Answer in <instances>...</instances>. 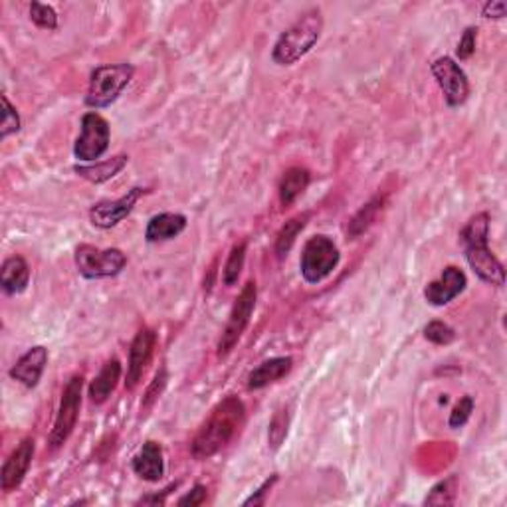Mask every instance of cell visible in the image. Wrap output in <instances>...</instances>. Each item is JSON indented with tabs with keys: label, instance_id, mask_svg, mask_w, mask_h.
I'll return each instance as SVG.
<instances>
[{
	"label": "cell",
	"instance_id": "6",
	"mask_svg": "<svg viewBox=\"0 0 507 507\" xmlns=\"http://www.w3.org/2000/svg\"><path fill=\"white\" fill-rule=\"evenodd\" d=\"M127 256L119 248H96L91 244H80L76 248V268L86 280L115 278L126 270Z\"/></svg>",
	"mask_w": 507,
	"mask_h": 507
},
{
	"label": "cell",
	"instance_id": "27",
	"mask_svg": "<svg viewBox=\"0 0 507 507\" xmlns=\"http://www.w3.org/2000/svg\"><path fill=\"white\" fill-rule=\"evenodd\" d=\"M288 426H289V411L286 406L273 414V419L270 420L268 426V444L272 450H278V448L284 444V440L288 436Z\"/></svg>",
	"mask_w": 507,
	"mask_h": 507
},
{
	"label": "cell",
	"instance_id": "16",
	"mask_svg": "<svg viewBox=\"0 0 507 507\" xmlns=\"http://www.w3.org/2000/svg\"><path fill=\"white\" fill-rule=\"evenodd\" d=\"M131 468L141 480L151 481V484L161 481L165 476V458L161 444L155 442V440H147V442L141 446V450L133 456Z\"/></svg>",
	"mask_w": 507,
	"mask_h": 507
},
{
	"label": "cell",
	"instance_id": "34",
	"mask_svg": "<svg viewBox=\"0 0 507 507\" xmlns=\"http://www.w3.org/2000/svg\"><path fill=\"white\" fill-rule=\"evenodd\" d=\"M276 481H278V473H272V476L264 481V484L256 489V492L248 497V500H244V505H265V502H268V495L272 492V488L276 486Z\"/></svg>",
	"mask_w": 507,
	"mask_h": 507
},
{
	"label": "cell",
	"instance_id": "18",
	"mask_svg": "<svg viewBox=\"0 0 507 507\" xmlns=\"http://www.w3.org/2000/svg\"><path fill=\"white\" fill-rule=\"evenodd\" d=\"M30 284V265L22 256L6 257L0 268V286L6 296H19L27 292Z\"/></svg>",
	"mask_w": 507,
	"mask_h": 507
},
{
	"label": "cell",
	"instance_id": "20",
	"mask_svg": "<svg viewBox=\"0 0 507 507\" xmlns=\"http://www.w3.org/2000/svg\"><path fill=\"white\" fill-rule=\"evenodd\" d=\"M119 379H121V363L113 357V359L104 365L102 371L97 373V377L91 380L88 390L89 401L94 404H104L107 398L113 395V390L118 388Z\"/></svg>",
	"mask_w": 507,
	"mask_h": 507
},
{
	"label": "cell",
	"instance_id": "4",
	"mask_svg": "<svg viewBox=\"0 0 507 507\" xmlns=\"http://www.w3.org/2000/svg\"><path fill=\"white\" fill-rule=\"evenodd\" d=\"M133 73H135V68L131 64L99 65L89 76L86 105L91 110H104L118 102L121 91L133 80Z\"/></svg>",
	"mask_w": 507,
	"mask_h": 507
},
{
	"label": "cell",
	"instance_id": "22",
	"mask_svg": "<svg viewBox=\"0 0 507 507\" xmlns=\"http://www.w3.org/2000/svg\"><path fill=\"white\" fill-rule=\"evenodd\" d=\"M310 181L311 174L303 167H289L281 174L278 187L281 206H284V209L286 206H292L297 198L305 193V188L310 187Z\"/></svg>",
	"mask_w": 507,
	"mask_h": 507
},
{
	"label": "cell",
	"instance_id": "36",
	"mask_svg": "<svg viewBox=\"0 0 507 507\" xmlns=\"http://www.w3.org/2000/svg\"><path fill=\"white\" fill-rule=\"evenodd\" d=\"M505 12H507V4L503 3V0H492V3H486L484 6H481V16H484V19L500 20L503 19Z\"/></svg>",
	"mask_w": 507,
	"mask_h": 507
},
{
	"label": "cell",
	"instance_id": "29",
	"mask_svg": "<svg viewBox=\"0 0 507 507\" xmlns=\"http://www.w3.org/2000/svg\"><path fill=\"white\" fill-rule=\"evenodd\" d=\"M30 19L36 24L38 28L44 30H56L58 28V14L52 6L42 3H32L30 4Z\"/></svg>",
	"mask_w": 507,
	"mask_h": 507
},
{
	"label": "cell",
	"instance_id": "33",
	"mask_svg": "<svg viewBox=\"0 0 507 507\" xmlns=\"http://www.w3.org/2000/svg\"><path fill=\"white\" fill-rule=\"evenodd\" d=\"M476 44H478V28L468 27L464 30L458 48H456V56H458L460 60H470V58L476 54Z\"/></svg>",
	"mask_w": 507,
	"mask_h": 507
},
{
	"label": "cell",
	"instance_id": "31",
	"mask_svg": "<svg viewBox=\"0 0 507 507\" xmlns=\"http://www.w3.org/2000/svg\"><path fill=\"white\" fill-rule=\"evenodd\" d=\"M167 380H169L167 367H161L159 371H157V375L151 380V385H149V388L145 390L143 403H141V411H149L157 401H159V396L163 395L165 387H167Z\"/></svg>",
	"mask_w": 507,
	"mask_h": 507
},
{
	"label": "cell",
	"instance_id": "17",
	"mask_svg": "<svg viewBox=\"0 0 507 507\" xmlns=\"http://www.w3.org/2000/svg\"><path fill=\"white\" fill-rule=\"evenodd\" d=\"M188 220L185 214H179V212L155 214L145 228L147 242H151V244L167 242V240L177 238L182 234V232H185Z\"/></svg>",
	"mask_w": 507,
	"mask_h": 507
},
{
	"label": "cell",
	"instance_id": "7",
	"mask_svg": "<svg viewBox=\"0 0 507 507\" xmlns=\"http://www.w3.org/2000/svg\"><path fill=\"white\" fill-rule=\"evenodd\" d=\"M256 299H257L256 281L254 280L246 281L242 292H240L238 297L234 299V305H232V310H230L227 327H224L222 337L219 341V349H216V353H219L220 359L228 357L232 353V349L238 345L240 337H242L248 323H250L252 319V313L256 310Z\"/></svg>",
	"mask_w": 507,
	"mask_h": 507
},
{
	"label": "cell",
	"instance_id": "23",
	"mask_svg": "<svg viewBox=\"0 0 507 507\" xmlns=\"http://www.w3.org/2000/svg\"><path fill=\"white\" fill-rule=\"evenodd\" d=\"M382 204H385V198H380V196L373 198V201L365 204L363 209L353 216L351 222H349V228H347L349 236L359 238L361 234H365V232L373 227V222L377 220V216L382 211Z\"/></svg>",
	"mask_w": 507,
	"mask_h": 507
},
{
	"label": "cell",
	"instance_id": "14",
	"mask_svg": "<svg viewBox=\"0 0 507 507\" xmlns=\"http://www.w3.org/2000/svg\"><path fill=\"white\" fill-rule=\"evenodd\" d=\"M465 286H468L465 273L460 268H456V265H446L442 273H440V278L430 281V284L424 288V297H426L430 305L442 307L454 302V299L464 292Z\"/></svg>",
	"mask_w": 507,
	"mask_h": 507
},
{
	"label": "cell",
	"instance_id": "1",
	"mask_svg": "<svg viewBox=\"0 0 507 507\" xmlns=\"http://www.w3.org/2000/svg\"><path fill=\"white\" fill-rule=\"evenodd\" d=\"M246 419V406L238 396H227L214 406L211 417L198 428L190 442V454L196 460H209L224 450L242 428Z\"/></svg>",
	"mask_w": 507,
	"mask_h": 507
},
{
	"label": "cell",
	"instance_id": "37",
	"mask_svg": "<svg viewBox=\"0 0 507 507\" xmlns=\"http://www.w3.org/2000/svg\"><path fill=\"white\" fill-rule=\"evenodd\" d=\"M173 489H177V484H171L169 488H165L161 494L141 497L139 503H147V505H165V503H167V495L173 492Z\"/></svg>",
	"mask_w": 507,
	"mask_h": 507
},
{
	"label": "cell",
	"instance_id": "12",
	"mask_svg": "<svg viewBox=\"0 0 507 507\" xmlns=\"http://www.w3.org/2000/svg\"><path fill=\"white\" fill-rule=\"evenodd\" d=\"M35 438H24L22 442L14 448L12 454L8 456V460L3 465V472H0V488H3V492L8 494L12 492V489L20 488L30 470L32 460H35Z\"/></svg>",
	"mask_w": 507,
	"mask_h": 507
},
{
	"label": "cell",
	"instance_id": "10",
	"mask_svg": "<svg viewBox=\"0 0 507 507\" xmlns=\"http://www.w3.org/2000/svg\"><path fill=\"white\" fill-rule=\"evenodd\" d=\"M430 72L440 89H442L448 105L460 107L462 104H465V99L470 96V81L454 58H438V60L430 64Z\"/></svg>",
	"mask_w": 507,
	"mask_h": 507
},
{
	"label": "cell",
	"instance_id": "13",
	"mask_svg": "<svg viewBox=\"0 0 507 507\" xmlns=\"http://www.w3.org/2000/svg\"><path fill=\"white\" fill-rule=\"evenodd\" d=\"M155 343H157V334L149 327L139 329L135 339L131 341L127 375H126V387L129 390L135 388L141 382V379H143V373L147 369V365L151 363V359H153Z\"/></svg>",
	"mask_w": 507,
	"mask_h": 507
},
{
	"label": "cell",
	"instance_id": "2",
	"mask_svg": "<svg viewBox=\"0 0 507 507\" xmlns=\"http://www.w3.org/2000/svg\"><path fill=\"white\" fill-rule=\"evenodd\" d=\"M489 240V214L478 212L465 222L460 232L465 262L484 284L502 288L505 284L503 264L497 260L488 246Z\"/></svg>",
	"mask_w": 507,
	"mask_h": 507
},
{
	"label": "cell",
	"instance_id": "24",
	"mask_svg": "<svg viewBox=\"0 0 507 507\" xmlns=\"http://www.w3.org/2000/svg\"><path fill=\"white\" fill-rule=\"evenodd\" d=\"M307 220H310V212L297 214L294 219H289L284 227L280 228L278 236H276V254L278 257L288 256V252L292 250V246L296 244V238L299 236V232L305 228Z\"/></svg>",
	"mask_w": 507,
	"mask_h": 507
},
{
	"label": "cell",
	"instance_id": "30",
	"mask_svg": "<svg viewBox=\"0 0 507 507\" xmlns=\"http://www.w3.org/2000/svg\"><path fill=\"white\" fill-rule=\"evenodd\" d=\"M424 337L434 345H450L456 339V331L444 321H430L428 326L424 327Z\"/></svg>",
	"mask_w": 507,
	"mask_h": 507
},
{
	"label": "cell",
	"instance_id": "19",
	"mask_svg": "<svg viewBox=\"0 0 507 507\" xmlns=\"http://www.w3.org/2000/svg\"><path fill=\"white\" fill-rule=\"evenodd\" d=\"M294 367L292 357H272V359L264 361L248 375V388L260 390L265 388L272 382L284 379Z\"/></svg>",
	"mask_w": 507,
	"mask_h": 507
},
{
	"label": "cell",
	"instance_id": "32",
	"mask_svg": "<svg viewBox=\"0 0 507 507\" xmlns=\"http://www.w3.org/2000/svg\"><path fill=\"white\" fill-rule=\"evenodd\" d=\"M473 412V398L472 396H464L460 398V403L454 406L452 412H450V419H448V426L458 430L462 428L465 422L470 420Z\"/></svg>",
	"mask_w": 507,
	"mask_h": 507
},
{
	"label": "cell",
	"instance_id": "28",
	"mask_svg": "<svg viewBox=\"0 0 507 507\" xmlns=\"http://www.w3.org/2000/svg\"><path fill=\"white\" fill-rule=\"evenodd\" d=\"M3 123H0V139H8L14 133L20 131V115L14 110V105L8 102V97L3 96Z\"/></svg>",
	"mask_w": 507,
	"mask_h": 507
},
{
	"label": "cell",
	"instance_id": "3",
	"mask_svg": "<svg viewBox=\"0 0 507 507\" xmlns=\"http://www.w3.org/2000/svg\"><path fill=\"white\" fill-rule=\"evenodd\" d=\"M323 32V16L319 8L303 12L299 19L284 30L272 50V60L278 65H294L302 60L311 48L319 42Z\"/></svg>",
	"mask_w": 507,
	"mask_h": 507
},
{
	"label": "cell",
	"instance_id": "8",
	"mask_svg": "<svg viewBox=\"0 0 507 507\" xmlns=\"http://www.w3.org/2000/svg\"><path fill=\"white\" fill-rule=\"evenodd\" d=\"M81 390H84V377L73 375L68 385L64 387V393L60 398V409H58L54 428L48 436V444L54 448H62L68 438L72 436L73 428H76L81 409Z\"/></svg>",
	"mask_w": 507,
	"mask_h": 507
},
{
	"label": "cell",
	"instance_id": "11",
	"mask_svg": "<svg viewBox=\"0 0 507 507\" xmlns=\"http://www.w3.org/2000/svg\"><path fill=\"white\" fill-rule=\"evenodd\" d=\"M143 188H131L127 190V195H123L121 198H115V201H102L94 204L89 209V220L94 224L96 228L102 230H110L115 228L119 222H123L127 216L135 209L137 201L143 195Z\"/></svg>",
	"mask_w": 507,
	"mask_h": 507
},
{
	"label": "cell",
	"instance_id": "21",
	"mask_svg": "<svg viewBox=\"0 0 507 507\" xmlns=\"http://www.w3.org/2000/svg\"><path fill=\"white\" fill-rule=\"evenodd\" d=\"M127 161H129L127 155H115L111 157V159H105V161H97L91 165H76V167H73V173H76L81 179L94 182V185H102V182H107L113 177H118V174L126 169Z\"/></svg>",
	"mask_w": 507,
	"mask_h": 507
},
{
	"label": "cell",
	"instance_id": "35",
	"mask_svg": "<svg viewBox=\"0 0 507 507\" xmlns=\"http://www.w3.org/2000/svg\"><path fill=\"white\" fill-rule=\"evenodd\" d=\"M206 495H209V494H206V488L201 486V484H196L187 495H182L177 503L182 505V507H185V505H190V507L203 505L206 502Z\"/></svg>",
	"mask_w": 507,
	"mask_h": 507
},
{
	"label": "cell",
	"instance_id": "15",
	"mask_svg": "<svg viewBox=\"0 0 507 507\" xmlns=\"http://www.w3.org/2000/svg\"><path fill=\"white\" fill-rule=\"evenodd\" d=\"M46 365H48V349L44 345L30 347L28 351L12 365L11 371H8V377L12 380H19L20 385H24L27 388H35L44 375Z\"/></svg>",
	"mask_w": 507,
	"mask_h": 507
},
{
	"label": "cell",
	"instance_id": "9",
	"mask_svg": "<svg viewBox=\"0 0 507 507\" xmlns=\"http://www.w3.org/2000/svg\"><path fill=\"white\" fill-rule=\"evenodd\" d=\"M110 123L99 113L89 111L81 118V133L73 145V157L80 163H97V159L107 153L110 149Z\"/></svg>",
	"mask_w": 507,
	"mask_h": 507
},
{
	"label": "cell",
	"instance_id": "5",
	"mask_svg": "<svg viewBox=\"0 0 507 507\" xmlns=\"http://www.w3.org/2000/svg\"><path fill=\"white\" fill-rule=\"evenodd\" d=\"M341 262L337 244L326 234L310 238L303 246L302 257H299V272L307 284H319V281L331 276Z\"/></svg>",
	"mask_w": 507,
	"mask_h": 507
},
{
	"label": "cell",
	"instance_id": "26",
	"mask_svg": "<svg viewBox=\"0 0 507 507\" xmlns=\"http://www.w3.org/2000/svg\"><path fill=\"white\" fill-rule=\"evenodd\" d=\"M456 476L446 478L430 489L424 505H452L456 502Z\"/></svg>",
	"mask_w": 507,
	"mask_h": 507
},
{
	"label": "cell",
	"instance_id": "25",
	"mask_svg": "<svg viewBox=\"0 0 507 507\" xmlns=\"http://www.w3.org/2000/svg\"><path fill=\"white\" fill-rule=\"evenodd\" d=\"M246 252H248V242H238L232 246V250L228 254V260L224 264V270H222V281L224 286H236L238 284V278L240 273L244 270V262H246Z\"/></svg>",
	"mask_w": 507,
	"mask_h": 507
}]
</instances>
